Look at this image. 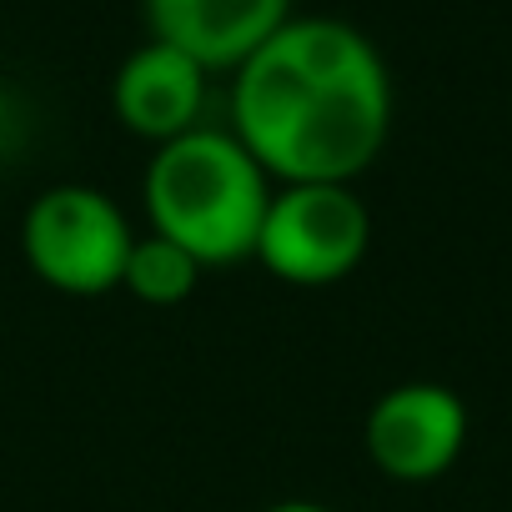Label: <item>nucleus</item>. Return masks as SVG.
Wrapping results in <instances>:
<instances>
[{
	"mask_svg": "<svg viewBox=\"0 0 512 512\" xmlns=\"http://www.w3.org/2000/svg\"><path fill=\"white\" fill-rule=\"evenodd\" d=\"M262 512H342V507H327V502H312V497H287V502H272Z\"/></svg>",
	"mask_w": 512,
	"mask_h": 512,
	"instance_id": "obj_9",
	"label": "nucleus"
},
{
	"mask_svg": "<svg viewBox=\"0 0 512 512\" xmlns=\"http://www.w3.org/2000/svg\"><path fill=\"white\" fill-rule=\"evenodd\" d=\"M231 131L277 186H352L392 131L387 61L337 16H292L236 66Z\"/></svg>",
	"mask_w": 512,
	"mask_h": 512,
	"instance_id": "obj_1",
	"label": "nucleus"
},
{
	"mask_svg": "<svg viewBox=\"0 0 512 512\" xmlns=\"http://www.w3.org/2000/svg\"><path fill=\"white\" fill-rule=\"evenodd\" d=\"M272 191L277 186L262 161L236 141V131L216 126H196L156 146L141 176L151 231L186 246L206 272L256 256Z\"/></svg>",
	"mask_w": 512,
	"mask_h": 512,
	"instance_id": "obj_2",
	"label": "nucleus"
},
{
	"mask_svg": "<svg viewBox=\"0 0 512 512\" xmlns=\"http://www.w3.org/2000/svg\"><path fill=\"white\" fill-rule=\"evenodd\" d=\"M201 272H206V267L196 262L186 246H176V241L146 231V236L131 241L121 287H126L136 302H146V307H181V302L201 287Z\"/></svg>",
	"mask_w": 512,
	"mask_h": 512,
	"instance_id": "obj_8",
	"label": "nucleus"
},
{
	"mask_svg": "<svg viewBox=\"0 0 512 512\" xmlns=\"http://www.w3.org/2000/svg\"><path fill=\"white\" fill-rule=\"evenodd\" d=\"M156 41L206 71H236L267 36L292 21V0H141Z\"/></svg>",
	"mask_w": 512,
	"mask_h": 512,
	"instance_id": "obj_6",
	"label": "nucleus"
},
{
	"mask_svg": "<svg viewBox=\"0 0 512 512\" xmlns=\"http://www.w3.org/2000/svg\"><path fill=\"white\" fill-rule=\"evenodd\" d=\"M206 76L211 71L196 66L186 51L151 36L146 46H136L121 61V71L111 81V106L126 131L166 146V141L196 131V116L206 106Z\"/></svg>",
	"mask_w": 512,
	"mask_h": 512,
	"instance_id": "obj_7",
	"label": "nucleus"
},
{
	"mask_svg": "<svg viewBox=\"0 0 512 512\" xmlns=\"http://www.w3.org/2000/svg\"><path fill=\"white\" fill-rule=\"evenodd\" d=\"M362 447L392 482H437L467 447V407L442 382H397L367 407Z\"/></svg>",
	"mask_w": 512,
	"mask_h": 512,
	"instance_id": "obj_5",
	"label": "nucleus"
},
{
	"mask_svg": "<svg viewBox=\"0 0 512 512\" xmlns=\"http://www.w3.org/2000/svg\"><path fill=\"white\" fill-rule=\"evenodd\" d=\"M131 221L101 186H51L21 216V256L26 267L61 297H106L121 292Z\"/></svg>",
	"mask_w": 512,
	"mask_h": 512,
	"instance_id": "obj_3",
	"label": "nucleus"
},
{
	"mask_svg": "<svg viewBox=\"0 0 512 512\" xmlns=\"http://www.w3.org/2000/svg\"><path fill=\"white\" fill-rule=\"evenodd\" d=\"M372 246V211L352 186L307 181V186H277L256 256L277 282L287 287H337L362 267Z\"/></svg>",
	"mask_w": 512,
	"mask_h": 512,
	"instance_id": "obj_4",
	"label": "nucleus"
}]
</instances>
